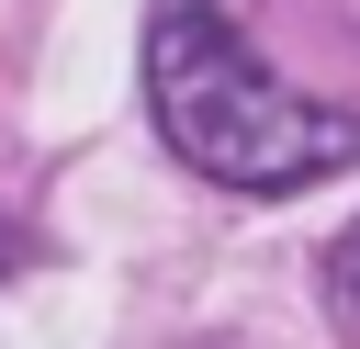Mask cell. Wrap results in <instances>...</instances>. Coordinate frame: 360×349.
Segmentation results:
<instances>
[{
    "label": "cell",
    "mask_w": 360,
    "mask_h": 349,
    "mask_svg": "<svg viewBox=\"0 0 360 349\" xmlns=\"http://www.w3.org/2000/svg\"><path fill=\"white\" fill-rule=\"evenodd\" d=\"M146 113H158L169 158L225 191H315L360 158V113L281 90L259 68V45L191 0H169L146 23Z\"/></svg>",
    "instance_id": "1"
},
{
    "label": "cell",
    "mask_w": 360,
    "mask_h": 349,
    "mask_svg": "<svg viewBox=\"0 0 360 349\" xmlns=\"http://www.w3.org/2000/svg\"><path fill=\"white\" fill-rule=\"evenodd\" d=\"M315 293H326V315H338V338H360V214L326 236V270H315Z\"/></svg>",
    "instance_id": "2"
},
{
    "label": "cell",
    "mask_w": 360,
    "mask_h": 349,
    "mask_svg": "<svg viewBox=\"0 0 360 349\" xmlns=\"http://www.w3.org/2000/svg\"><path fill=\"white\" fill-rule=\"evenodd\" d=\"M22 259H34V236H22V225H11V214H0V281H11V270H22Z\"/></svg>",
    "instance_id": "3"
}]
</instances>
